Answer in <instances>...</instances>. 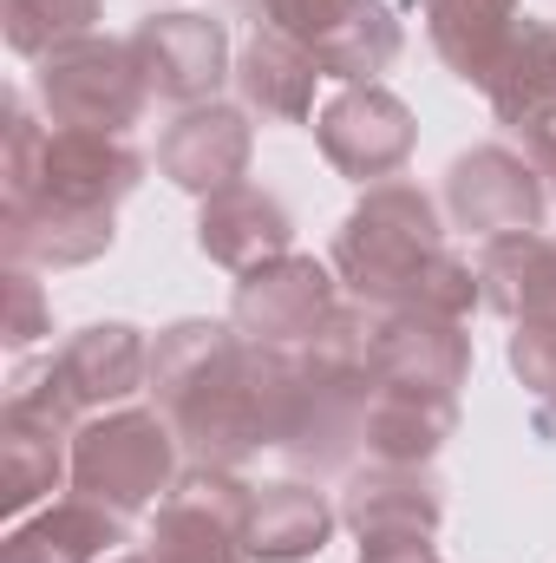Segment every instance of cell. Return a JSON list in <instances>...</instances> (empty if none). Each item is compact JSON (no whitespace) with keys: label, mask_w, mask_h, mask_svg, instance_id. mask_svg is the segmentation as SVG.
<instances>
[{"label":"cell","mask_w":556,"mask_h":563,"mask_svg":"<svg viewBox=\"0 0 556 563\" xmlns=\"http://www.w3.org/2000/svg\"><path fill=\"white\" fill-rule=\"evenodd\" d=\"M59 374H66V380H92L86 400H119V394H132V380H138V341H132V328H92V334H79V341L66 347Z\"/></svg>","instance_id":"3957f363"},{"label":"cell","mask_w":556,"mask_h":563,"mask_svg":"<svg viewBox=\"0 0 556 563\" xmlns=\"http://www.w3.org/2000/svg\"><path fill=\"white\" fill-rule=\"evenodd\" d=\"M138 46L151 53V79H157L164 92H203V86H216V66H223V33H216L210 20H190V13L157 20Z\"/></svg>","instance_id":"7a4b0ae2"},{"label":"cell","mask_w":556,"mask_h":563,"mask_svg":"<svg viewBox=\"0 0 556 563\" xmlns=\"http://www.w3.org/2000/svg\"><path fill=\"white\" fill-rule=\"evenodd\" d=\"M321 531H327V511L314 505V492L276 485V492L256 505V525H249V551H263V558H301L308 544H321Z\"/></svg>","instance_id":"277c9868"},{"label":"cell","mask_w":556,"mask_h":563,"mask_svg":"<svg viewBox=\"0 0 556 563\" xmlns=\"http://www.w3.org/2000/svg\"><path fill=\"white\" fill-rule=\"evenodd\" d=\"M170 472V445L157 420H112L79 439V485L112 505H144Z\"/></svg>","instance_id":"6da1fadb"}]
</instances>
